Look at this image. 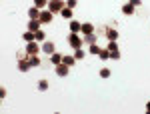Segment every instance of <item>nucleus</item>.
Instances as JSON below:
<instances>
[{"label": "nucleus", "instance_id": "nucleus-1", "mask_svg": "<svg viewBox=\"0 0 150 114\" xmlns=\"http://www.w3.org/2000/svg\"><path fill=\"white\" fill-rule=\"evenodd\" d=\"M66 40H68V44L72 46L74 50H76V48H82V46H84V40H82V38H80L78 34H74V32H70V34L66 36Z\"/></svg>", "mask_w": 150, "mask_h": 114}, {"label": "nucleus", "instance_id": "nucleus-2", "mask_svg": "<svg viewBox=\"0 0 150 114\" xmlns=\"http://www.w3.org/2000/svg\"><path fill=\"white\" fill-rule=\"evenodd\" d=\"M108 50H110V58L112 60H118L120 58V50H118V42L116 40H108V46H106Z\"/></svg>", "mask_w": 150, "mask_h": 114}, {"label": "nucleus", "instance_id": "nucleus-3", "mask_svg": "<svg viewBox=\"0 0 150 114\" xmlns=\"http://www.w3.org/2000/svg\"><path fill=\"white\" fill-rule=\"evenodd\" d=\"M64 4H66V2H62V0H48V10L56 14V12H60L64 8Z\"/></svg>", "mask_w": 150, "mask_h": 114}, {"label": "nucleus", "instance_id": "nucleus-4", "mask_svg": "<svg viewBox=\"0 0 150 114\" xmlns=\"http://www.w3.org/2000/svg\"><path fill=\"white\" fill-rule=\"evenodd\" d=\"M104 36L108 40H118V30L114 26H104Z\"/></svg>", "mask_w": 150, "mask_h": 114}, {"label": "nucleus", "instance_id": "nucleus-5", "mask_svg": "<svg viewBox=\"0 0 150 114\" xmlns=\"http://www.w3.org/2000/svg\"><path fill=\"white\" fill-rule=\"evenodd\" d=\"M52 18H54V12H50V10H42L40 12V22L42 24H48V22H52Z\"/></svg>", "mask_w": 150, "mask_h": 114}, {"label": "nucleus", "instance_id": "nucleus-6", "mask_svg": "<svg viewBox=\"0 0 150 114\" xmlns=\"http://www.w3.org/2000/svg\"><path fill=\"white\" fill-rule=\"evenodd\" d=\"M68 72H70V66L68 64H64V62H60V64H56V74L58 76H68Z\"/></svg>", "mask_w": 150, "mask_h": 114}, {"label": "nucleus", "instance_id": "nucleus-7", "mask_svg": "<svg viewBox=\"0 0 150 114\" xmlns=\"http://www.w3.org/2000/svg\"><path fill=\"white\" fill-rule=\"evenodd\" d=\"M30 68H32V66H30V60H28V58H18V70H20V72H28Z\"/></svg>", "mask_w": 150, "mask_h": 114}, {"label": "nucleus", "instance_id": "nucleus-8", "mask_svg": "<svg viewBox=\"0 0 150 114\" xmlns=\"http://www.w3.org/2000/svg\"><path fill=\"white\" fill-rule=\"evenodd\" d=\"M40 48H42V50H44V52H46L48 56H50V54H54V52H56V46H54V42H46V40H44V42H42V46H40Z\"/></svg>", "mask_w": 150, "mask_h": 114}, {"label": "nucleus", "instance_id": "nucleus-9", "mask_svg": "<svg viewBox=\"0 0 150 114\" xmlns=\"http://www.w3.org/2000/svg\"><path fill=\"white\" fill-rule=\"evenodd\" d=\"M38 50H42V48H38V40H32V42L26 44V52L28 54H38Z\"/></svg>", "mask_w": 150, "mask_h": 114}, {"label": "nucleus", "instance_id": "nucleus-10", "mask_svg": "<svg viewBox=\"0 0 150 114\" xmlns=\"http://www.w3.org/2000/svg\"><path fill=\"white\" fill-rule=\"evenodd\" d=\"M40 20H38V18H30V20H28V30H32V32H38V30H40Z\"/></svg>", "mask_w": 150, "mask_h": 114}, {"label": "nucleus", "instance_id": "nucleus-11", "mask_svg": "<svg viewBox=\"0 0 150 114\" xmlns=\"http://www.w3.org/2000/svg\"><path fill=\"white\" fill-rule=\"evenodd\" d=\"M96 38H98V34H94V32H92V34H84L82 40H84V44L90 46V44H96Z\"/></svg>", "mask_w": 150, "mask_h": 114}, {"label": "nucleus", "instance_id": "nucleus-12", "mask_svg": "<svg viewBox=\"0 0 150 114\" xmlns=\"http://www.w3.org/2000/svg\"><path fill=\"white\" fill-rule=\"evenodd\" d=\"M82 30V24L78 20H70V32H74V34H78Z\"/></svg>", "mask_w": 150, "mask_h": 114}, {"label": "nucleus", "instance_id": "nucleus-13", "mask_svg": "<svg viewBox=\"0 0 150 114\" xmlns=\"http://www.w3.org/2000/svg\"><path fill=\"white\" fill-rule=\"evenodd\" d=\"M22 38L26 40V42H32V40H36V32H32V30H26L22 34Z\"/></svg>", "mask_w": 150, "mask_h": 114}, {"label": "nucleus", "instance_id": "nucleus-14", "mask_svg": "<svg viewBox=\"0 0 150 114\" xmlns=\"http://www.w3.org/2000/svg\"><path fill=\"white\" fill-rule=\"evenodd\" d=\"M80 32H82V34H92V32H94V26H92V24H88V22H84V24H82V30H80Z\"/></svg>", "mask_w": 150, "mask_h": 114}, {"label": "nucleus", "instance_id": "nucleus-15", "mask_svg": "<svg viewBox=\"0 0 150 114\" xmlns=\"http://www.w3.org/2000/svg\"><path fill=\"white\" fill-rule=\"evenodd\" d=\"M40 8H36V6H32V8H30V10H28V16H30V18H40Z\"/></svg>", "mask_w": 150, "mask_h": 114}, {"label": "nucleus", "instance_id": "nucleus-16", "mask_svg": "<svg viewBox=\"0 0 150 114\" xmlns=\"http://www.w3.org/2000/svg\"><path fill=\"white\" fill-rule=\"evenodd\" d=\"M28 60H30V66H40V58H38V54H30Z\"/></svg>", "mask_w": 150, "mask_h": 114}, {"label": "nucleus", "instance_id": "nucleus-17", "mask_svg": "<svg viewBox=\"0 0 150 114\" xmlns=\"http://www.w3.org/2000/svg\"><path fill=\"white\" fill-rule=\"evenodd\" d=\"M50 62L56 66V64H60V62H62V56H60L58 52H54V54H50Z\"/></svg>", "mask_w": 150, "mask_h": 114}, {"label": "nucleus", "instance_id": "nucleus-18", "mask_svg": "<svg viewBox=\"0 0 150 114\" xmlns=\"http://www.w3.org/2000/svg\"><path fill=\"white\" fill-rule=\"evenodd\" d=\"M60 14H62V16H64V18H72V8H68V6H64V8H62V10H60Z\"/></svg>", "mask_w": 150, "mask_h": 114}, {"label": "nucleus", "instance_id": "nucleus-19", "mask_svg": "<svg viewBox=\"0 0 150 114\" xmlns=\"http://www.w3.org/2000/svg\"><path fill=\"white\" fill-rule=\"evenodd\" d=\"M62 62H64V64H68V66H74L76 58H74V56H62Z\"/></svg>", "mask_w": 150, "mask_h": 114}, {"label": "nucleus", "instance_id": "nucleus-20", "mask_svg": "<svg viewBox=\"0 0 150 114\" xmlns=\"http://www.w3.org/2000/svg\"><path fill=\"white\" fill-rule=\"evenodd\" d=\"M32 2H34L36 8H40V10H42L44 6H48V0H32Z\"/></svg>", "mask_w": 150, "mask_h": 114}, {"label": "nucleus", "instance_id": "nucleus-21", "mask_svg": "<svg viewBox=\"0 0 150 114\" xmlns=\"http://www.w3.org/2000/svg\"><path fill=\"white\" fill-rule=\"evenodd\" d=\"M122 12H124V14H132V12H134V6L128 2V4H124V6H122Z\"/></svg>", "mask_w": 150, "mask_h": 114}, {"label": "nucleus", "instance_id": "nucleus-22", "mask_svg": "<svg viewBox=\"0 0 150 114\" xmlns=\"http://www.w3.org/2000/svg\"><path fill=\"white\" fill-rule=\"evenodd\" d=\"M38 90L40 92L48 90V80H40V82H38Z\"/></svg>", "mask_w": 150, "mask_h": 114}, {"label": "nucleus", "instance_id": "nucleus-23", "mask_svg": "<svg viewBox=\"0 0 150 114\" xmlns=\"http://www.w3.org/2000/svg\"><path fill=\"white\" fill-rule=\"evenodd\" d=\"M100 50H102V48H98L96 44H90V48H88V52H90V54H96V56L100 54Z\"/></svg>", "mask_w": 150, "mask_h": 114}, {"label": "nucleus", "instance_id": "nucleus-24", "mask_svg": "<svg viewBox=\"0 0 150 114\" xmlns=\"http://www.w3.org/2000/svg\"><path fill=\"white\" fill-rule=\"evenodd\" d=\"M74 58H76V60H82V58H84V50H82V48H76V50H74Z\"/></svg>", "mask_w": 150, "mask_h": 114}, {"label": "nucleus", "instance_id": "nucleus-25", "mask_svg": "<svg viewBox=\"0 0 150 114\" xmlns=\"http://www.w3.org/2000/svg\"><path fill=\"white\" fill-rule=\"evenodd\" d=\"M98 56L102 58V60H108V58H110V50H108V48H106V50H100V54H98Z\"/></svg>", "mask_w": 150, "mask_h": 114}, {"label": "nucleus", "instance_id": "nucleus-26", "mask_svg": "<svg viewBox=\"0 0 150 114\" xmlns=\"http://www.w3.org/2000/svg\"><path fill=\"white\" fill-rule=\"evenodd\" d=\"M44 38H46V32H42V30L36 32V40H38V42H44Z\"/></svg>", "mask_w": 150, "mask_h": 114}, {"label": "nucleus", "instance_id": "nucleus-27", "mask_svg": "<svg viewBox=\"0 0 150 114\" xmlns=\"http://www.w3.org/2000/svg\"><path fill=\"white\" fill-rule=\"evenodd\" d=\"M108 76H110V70H108V68L100 70V78H108Z\"/></svg>", "mask_w": 150, "mask_h": 114}, {"label": "nucleus", "instance_id": "nucleus-28", "mask_svg": "<svg viewBox=\"0 0 150 114\" xmlns=\"http://www.w3.org/2000/svg\"><path fill=\"white\" fill-rule=\"evenodd\" d=\"M76 4H78V0H66V6H68V8H74Z\"/></svg>", "mask_w": 150, "mask_h": 114}, {"label": "nucleus", "instance_id": "nucleus-29", "mask_svg": "<svg viewBox=\"0 0 150 114\" xmlns=\"http://www.w3.org/2000/svg\"><path fill=\"white\" fill-rule=\"evenodd\" d=\"M128 2H130V4H132V6H134V8H136V6H140V4H142V0H128Z\"/></svg>", "mask_w": 150, "mask_h": 114}, {"label": "nucleus", "instance_id": "nucleus-30", "mask_svg": "<svg viewBox=\"0 0 150 114\" xmlns=\"http://www.w3.org/2000/svg\"><path fill=\"white\" fill-rule=\"evenodd\" d=\"M146 110H148V112H150V102H148V104H146Z\"/></svg>", "mask_w": 150, "mask_h": 114}]
</instances>
